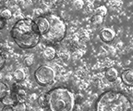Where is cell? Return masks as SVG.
<instances>
[{
  "instance_id": "2",
  "label": "cell",
  "mask_w": 133,
  "mask_h": 111,
  "mask_svg": "<svg viewBox=\"0 0 133 111\" xmlns=\"http://www.w3.org/2000/svg\"><path fill=\"white\" fill-rule=\"evenodd\" d=\"M50 111H74L76 98L74 94L66 87H57L46 94Z\"/></svg>"
},
{
  "instance_id": "18",
  "label": "cell",
  "mask_w": 133,
  "mask_h": 111,
  "mask_svg": "<svg viewBox=\"0 0 133 111\" xmlns=\"http://www.w3.org/2000/svg\"><path fill=\"white\" fill-rule=\"evenodd\" d=\"M37 101H38V104L42 107H47L48 106V101H47V97H46V94H42L37 98Z\"/></svg>"
},
{
  "instance_id": "21",
  "label": "cell",
  "mask_w": 133,
  "mask_h": 111,
  "mask_svg": "<svg viewBox=\"0 0 133 111\" xmlns=\"http://www.w3.org/2000/svg\"><path fill=\"white\" fill-rule=\"evenodd\" d=\"M57 0H42L43 4L47 7H52L57 3Z\"/></svg>"
},
{
  "instance_id": "25",
  "label": "cell",
  "mask_w": 133,
  "mask_h": 111,
  "mask_svg": "<svg viewBox=\"0 0 133 111\" xmlns=\"http://www.w3.org/2000/svg\"><path fill=\"white\" fill-rule=\"evenodd\" d=\"M5 25H6V20H4L2 18H0V31L5 27Z\"/></svg>"
},
{
  "instance_id": "26",
  "label": "cell",
  "mask_w": 133,
  "mask_h": 111,
  "mask_svg": "<svg viewBox=\"0 0 133 111\" xmlns=\"http://www.w3.org/2000/svg\"><path fill=\"white\" fill-rule=\"evenodd\" d=\"M8 1V0H0V3H6Z\"/></svg>"
},
{
  "instance_id": "10",
  "label": "cell",
  "mask_w": 133,
  "mask_h": 111,
  "mask_svg": "<svg viewBox=\"0 0 133 111\" xmlns=\"http://www.w3.org/2000/svg\"><path fill=\"white\" fill-rule=\"evenodd\" d=\"M56 49L54 48L52 46H47L45 48V49L43 50V58L46 60H52L54 58L56 57Z\"/></svg>"
},
{
  "instance_id": "8",
  "label": "cell",
  "mask_w": 133,
  "mask_h": 111,
  "mask_svg": "<svg viewBox=\"0 0 133 111\" xmlns=\"http://www.w3.org/2000/svg\"><path fill=\"white\" fill-rule=\"evenodd\" d=\"M122 80L123 83L128 85V86H132L133 84V71L131 69H127L122 73Z\"/></svg>"
},
{
  "instance_id": "24",
  "label": "cell",
  "mask_w": 133,
  "mask_h": 111,
  "mask_svg": "<svg viewBox=\"0 0 133 111\" xmlns=\"http://www.w3.org/2000/svg\"><path fill=\"white\" fill-rule=\"evenodd\" d=\"M2 111H17L14 106H4Z\"/></svg>"
},
{
  "instance_id": "7",
  "label": "cell",
  "mask_w": 133,
  "mask_h": 111,
  "mask_svg": "<svg viewBox=\"0 0 133 111\" xmlns=\"http://www.w3.org/2000/svg\"><path fill=\"white\" fill-rule=\"evenodd\" d=\"M100 38L104 43H111L116 38V32L110 28H104L100 32Z\"/></svg>"
},
{
  "instance_id": "19",
  "label": "cell",
  "mask_w": 133,
  "mask_h": 111,
  "mask_svg": "<svg viewBox=\"0 0 133 111\" xmlns=\"http://www.w3.org/2000/svg\"><path fill=\"white\" fill-rule=\"evenodd\" d=\"M6 61H7V59H6V56L3 54V51L0 49V70L5 66L6 64Z\"/></svg>"
},
{
  "instance_id": "4",
  "label": "cell",
  "mask_w": 133,
  "mask_h": 111,
  "mask_svg": "<svg viewBox=\"0 0 133 111\" xmlns=\"http://www.w3.org/2000/svg\"><path fill=\"white\" fill-rule=\"evenodd\" d=\"M47 17L50 23L49 28L45 34L41 36V39L50 44L61 42L65 38L66 33V26L64 21L57 15L50 14Z\"/></svg>"
},
{
  "instance_id": "22",
  "label": "cell",
  "mask_w": 133,
  "mask_h": 111,
  "mask_svg": "<svg viewBox=\"0 0 133 111\" xmlns=\"http://www.w3.org/2000/svg\"><path fill=\"white\" fill-rule=\"evenodd\" d=\"M73 5L77 9H82L83 5H84V2H83L82 0H76V1L73 3Z\"/></svg>"
},
{
  "instance_id": "17",
  "label": "cell",
  "mask_w": 133,
  "mask_h": 111,
  "mask_svg": "<svg viewBox=\"0 0 133 111\" xmlns=\"http://www.w3.org/2000/svg\"><path fill=\"white\" fill-rule=\"evenodd\" d=\"M33 62H34V59H33L32 55H28L25 57L23 59V64L24 65H26L27 67H31L33 64Z\"/></svg>"
},
{
  "instance_id": "1",
  "label": "cell",
  "mask_w": 133,
  "mask_h": 111,
  "mask_svg": "<svg viewBox=\"0 0 133 111\" xmlns=\"http://www.w3.org/2000/svg\"><path fill=\"white\" fill-rule=\"evenodd\" d=\"M10 35L15 44L21 48L30 49L36 47L41 40V35L33 19H19L10 30Z\"/></svg>"
},
{
  "instance_id": "5",
  "label": "cell",
  "mask_w": 133,
  "mask_h": 111,
  "mask_svg": "<svg viewBox=\"0 0 133 111\" xmlns=\"http://www.w3.org/2000/svg\"><path fill=\"white\" fill-rule=\"evenodd\" d=\"M56 78V72L51 66L43 64L38 67L34 73L35 81L41 86H48L53 83Z\"/></svg>"
},
{
  "instance_id": "11",
  "label": "cell",
  "mask_w": 133,
  "mask_h": 111,
  "mask_svg": "<svg viewBox=\"0 0 133 111\" xmlns=\"http://www.w3.org/2000/svg\"><path fill=\"white\" fill-rule=\"evenodd\" d=\"M105 76L107 78V79L110 82L115 81L118 77V71L117 69L114 67H111L109 69H107L105 72Z\"/></svg>"
},
{
  "instance_id": "12",
  "label": "cell",
  "mask_w": 133,
  "mask_h": 111,
  "mask_svg": "<svg viewBox=\"0 0 133 111\" xmlns=\"http://www.w3.org/2000/svg\"><path fill=\"white\" fill-rule=\"evenodd\" d=\"M9 93L10 91H9L8 86L5 83L0 81V101H1L5 96H7Z\"/></svg>"
},
{
  "instance_id": "23",
  "label": "cell",
  "mask_w": 133,
  "mask_h": 111,
  "mask_svg": "<svg viewBox=\"0 0 133 111\" xmlns=\"http://www.w3.org/2000/svg\"><path fill=\"white\" fill-rule=\"evenodd\" d=\"M16 94H17V96H18V98H19V97L26 96V92H25V90L23 89H18Z\"/></svg>"
},
{
  "instance_id": "14",
  "label": "cell",
  "mask_w": 133,
  "mask_h": 111,
  "mask_svg": "<svg viewBox=\"0 0 133 111\" xmlns=\"http://www.w3.org/2000/svg\"><path fill=\"white\" fill-rule=\"evenodd\" d=\"M104 17H102V16L99 15V14H94L92 17H91V23L93 24V25H96V26H98L100 25V24H102L103 22H104Z\"/></svg>"
},
{
  "instance_id": "6",
  "label": "cell",
  "mask_w": 133,
  "mask_h": 111,
  "mask_svg": "<svg viewBox=\"0 0 133 111\" xmlns=\"http://www.w3.org/2000/svg\"><path fill=\"white\" fill-rule=\"evenodd\" d=\"M33 21H34L37 30H38L41 36H43V34H45L46 33L48 32L50 23H49V20L47 16L40 15L38 17H37L36 18L33 19Z\"/></svg>"
},
{
  "instance_id": "16",
  "label": "cell",
  "mask_w": 133,
  "mask_h": 111,
  "mask_svg": "<svg viewBox=\"0 0 133 111\" xmlns=\"http://www.w3.org/2000/svg\"><path fill=\"white\" fill-rule=\"evenodd\" d=\"M95 14H99V15H101V16H102V17L105 18L107 14V9L106 8V6H104V5L100 6L95 10Z\"/></svg>"
},
{
  "instance_id": "9",
  "label": "cell",
  "mask_w": 133,
  "mask_h": 111,
  "mask_svg": "<svg viewBox=\"0 0 133 111\" xmlns=\"http://www.w3.org/2000/svg\"><path fill=\"white\" fill-rule=\"evenodd\" d=\"M1 102L5 106H14L18 102V98L16 94H8L7 96L4 97Z\"/></svg>"
},
{
  "instance_id": "3",
  "label": "cell",
  "mask_w": 133,
  "mask_h": 111,
  "mask_svg": "<svg viewBox=\"0 0 133 111\" xmlns=\"http://www.w3.org/2000/svg\"><path fill=\"white\" fill-rule=\"evenodd\" d=\"M96 111H132V107L127 95L121 92L109 90L98 98Z\"/></svg>"
},
{
  "instance_id": "20",
  "label": "cell",
  "mask_w": 133,
  "mask_h": 111,
  "mask_svg": "<svg viewBox=\"0 0 133 111\" xmlns=\"http://www.w3.org/2000/svg\"><path fill=\"white\" fill-rule=\"evenodd\" d=\"M14 107L17 111H25V109H26V106H25L24 103H20L19 101Z\"/></svg>"
},
{
  "instance_id": "13",
  "label": "cell",
  "mask_w": 133,
  "mask_h": 111,
  "mask_svg": "<svg viewBox=\"0 0 133 111\" xmlns=\"http://www.w3.org/2000/svg\"><path fill=\"white\" fill-rule=\"evenodd\" d=\"M25 76H26V75H25V73H24V71L22 69H15V71L14 72V79L17 81H18V82H21V81L24 80Z\"/></svg>"
},
{
  "instance_id": "15",
  "label": "cell",
  "mask_w": 133,
  "mask_h": 111,
  "mask_svg": "<svg viewBox=\"0 0 133 111\" xmlns=\"http://www.w3.org/2000/svg\"><path fill=\"white\" fill-rule=\"evenodd\" d=\"M12 17V13L10 9H3L0 12V18H2L4 20L10 19Z\"/></svg>"
}]
</instances>
